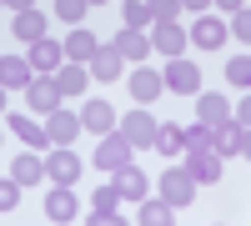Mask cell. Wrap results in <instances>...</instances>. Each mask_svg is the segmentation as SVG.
I'll return each instance as SVG.
<instances>
[{
    "instance_id": "cell-1",
    "label": "cell",
    "mask_w": 251,
    "mask_h": 226,
    "mask_svg": "<svg viewBox=\"0 0 251 226\" xmlns=\"http://www.w3.org/2000/svg\"><path fill=\"white\" fill-rule=\"evenodd\" d=\"M211 151H216V156H246V151H251L246 126H241V121H231V116L216 121V126H211Z\"/></svg>"
},
{
    "instance_id": "cell-2",
    "label": "cell",
    "mask_w": 251,
    "mask_h": 226,
    "mask_svg": "<svg viewBox=\"0 0 251 226\" xmlns=\"http://www.w3.org/2000/svg\"><path fill=\"white\" fill-rule=\"evenodd\" d=\"M196 191H201V186L186 176V166H166V171H161V201H171V206H191Z\"/></svg>"
},
{
    "instance_id": "cell-3",
    "label": "cell",
    "mask_w": 251,
    "mask_h": 226,
    "mask_svg": "<svg viewBox=\"0 0 251 226\" xmlns=\"http://www.w3.org/2000/svg\"><path fill=\"white\" fill-rule=\"evenodd\" d=\"M46 176H50V186H75L80 181V156L71 146H55L46 156Z\"/></svg>"
},
{
    "instance_id": "cell-4",
    "label": "cell",
    "mask_w": 251,
    "mask_h": 226,
    "mask_svg": "<svg viewBox=\"0 0 251 226\" xmlns=\"http://www.w3.org/2000/svg\"><path fill=\"white\" fill-rule=\"evenodd\" d=\"M161 86H166V91H176V96H196V91H201V71L191 66V60H181V55H176L171 66H166Z\"/></svg>"
},
{
    "instance_id": "cell-5",
    "label": "cell",
    "mask_w": 251,
    "mask_h": 226,
    "mask_svg": "<svg viewBox=\"0 0 251 226\" xmlns=\"http://www.w3.org/2000/svg\"><path fill=\"white\" fill-rule=\"evenodd\" d=\"M181 161H186V176H191L196 186H216L221 181V156L216 151H186Z\"/></svg>"
},
{
    "instance_id": "cell-6",
    "label": "cell",
    "mask_w": 251,
    "mask_h": 226,
    "mask_svg": "<svg viewBox=\"0 0 251 226\" xmlns=\"http://www.w3.org/2000/svg\"><path fill=\"white\" fill-rule=\"evenodd\" d=\"M121 136L131 141V151H136V146H151V141H156V116H146L141 106L126 111V116H121Z\"/></svg>"
},
{
    "instance_id": "cell-7",
    "label": "cell",
    "mask_w": 251,
    "mask_h": 226,
    "mask_svg": "<svg viewBox=\"0 0 251 226\" xmlns=\"http://www.w3.org/2000/svg\"><path fill=\"white\" fill-rule=\"evenodd\" d=\"M146 40H151V50H161V55H171V60H176V55H181L186 46H191V40H186V30L176 25V20H156V30L146 35Z\"/></svg>"
},
{
    "instance_id": "cell-8",
    "label": "cell",
    "mask_w": 251,
    "mask_h": 226,
    "mask_svg": "<svg viewBox=\"0 0 251 226\" xmlns=\"http://www.w3.org/2000/svg\"><path fill=\"white\" fill-rule=\"evenodd\" d=\"M40 126H46V141H55V146H71V141L80 136V116H75V111H60V106H55L46 121H40Z\"/></svg>"
},
{
    "instance_id": "cell-9",
    "label": "cell",
    "mask_w": 251,
    "mask_h": 226,
    "mask_svg": "<svg viewBox=\"0 0 251 226\" xmlns=\"http://www.w3.org/2000/svg\"><path fill=\"white\" fill-rule=\"evenodd\" d=\"M116 196L121 201H146V191H151V181H146V171L141 166H131V161H126V166H116Z\"/></svg>"
},
{
    "instance_id": "cell-10",
    "label": "cell",
    "mask_w": 251,
    "mask_h": 226,
    "mask_svg": "<svg viewBox=\"0 0 251 226\" xmlns=\"http://www.w3.org/2000/svg\"><path fill=\"white\" fill-rule=\"evenodd\" d=\"M126 161H131V141H126L121 131H106V136H100V146H96V166L116 171V166H126Z\"/></svg>"
},
{
    "instance_id": "cell-11",
    "label": "cell",
    "mask_w": 251,
    "mask_h": 226,
    "mask_svg": "<svg viewBox=\"0 0 251 226\" xmlns=\"http://www.w3.org/2000/svg\"><path fill=\"white\" fill-rule=\"evenodd\" d=\"M30 71L35 75H50V71H60V60H66V50H60L55 46V40H46V35H40V40H30Z\"/></svg>"
},
{
    "instance_id": "cell-12",
    "label": "cell",
    "mask_w": 251,
    "mask_h": 226,
    "mask_svg": "<svg viewBox=\"0 0 251 226\" xmlns=\"http://www.w3.org/2000/svg\"><path fill=\"white\" fill-rule=\"evenodd\" d=\"M121 50L116 46H106V40H100V46H96V55L86 60V66H91V80H121Z\"/></svg>"
},
{
    "instance_id": "cell-13",
    "label": "cell",
    "mask_w": 251,
    "mask_h": 226,
    "mask_svg": "<svg viewBox=\"0 0 251 226\" xmlns=\"http://www.w3.org/2000/svg\"><path fill=\"white\" fill-rule=\"evenodd\" d=\"M30 80H35L30 60H20V55H0V86H5V91H25Z\"/></svg>"
},
{
    "instance_id": "cell-14",
    "label": "cell",
    "mask_w": 251,
    "mask_h": 226,
    "mask_svg": "<svg viewBox=\"0 0 251 226\" xmlns=\"http://www.w3.org/2000/svg\"><path fill=\"white\" fill-rule=\"evenodd\" d=\"M46 216L50 221H75L80 216V201L71 196V186H50L46 191Z\"/></svg>"
},
{
    "instance_id": "cell-15",
    "label": "cell",
    "mask_w": 251,
    "mask_h": 226,
    "mask_svg": "<svg viewBox=\"0 0 251 226\" xmlns=\"http://www.w3.org/2000/svg\"><path fill=\"white\" fill-rule=\"evenodd\" d=\"M60 96H80V86H91V71L80 66V60H60V71L50 75Z\"/></svg>"
},
{
    "instance_id": "cell-16",
    "label": "cell",
    "mask_w": 251,
    "mask_h": 226,
    "mask_svg": "<svg viewBox=\"0 0 251 226\" xmlns=\"http://www.w3.org/2000/svg\"><path fill=\"white\" fill-rule=\"evenodd\" d=\"M116 111L106 106V100H86V106H80V126L86 131H96V136H106V131H116Z\"/></svg>"
},
{
    "instance_id": "cell-17",
    "label": "cell",
    "mask_w": 251,
    "mask_h": 226,
    "mask_svg": "<svg viewBox=\"0 0 251 226\" xmlns=\"http://www.w3.org/2000/svg\"><path fill=\"white\" fill-rule=\"evenodd\" d=\"M186 40L201 46V50H216L221 40H226V25H221L216 15H196V25H191V35H186Z\"/></svg>"
},
{
    "instance_id": "cell-18",
    "label": "cell",
    "mask_w": 251,
    "mask_h": 226,
    "mask_svg": "<svg viewBox=\"0 0 251 226\" xmlns=\"http://www.w3.org/2000/svg\"><path fill=\"white\" fill-rule=\"evenodd\" d=\"M25 96H30V111H40V116H50V111L60 106V91H55V80H50V75L30 80V86H25Z\"/></svg>"
},
{
    "instance_id": "cell-19",
    "label": "cell",
    "mask_w": 251,
    "mask_h": 226,
    "mask_svg": "<svg viewBox=\"0 0 251 226\" xmlns=\"http://www.w3.org/2000/svg\"><path fill=\"white\" fill-rule=\"evenodd\" d=\"M126 86H131V96H136V106H151V100L161 96V75L156 71H131V80H126Z\"/></svg>"
},
{
    "instance_id": "cell-20",
    "label": "cell",
    "mask_w": 251,
    "mask_h": 226,
    "mask_svg": "<svg viewBox=\"0 0 251 226\" xmlns=\"http://www.w3.org/2000/svg\"><path fill=\"white\" fill-rule=\"evenodd\" d=\"M96 46H100V40H96L86 25H75V30L66 35V46H60V50H66V60H80V66H86V60L96 55Z\"/></svg>"
},
{
    "instance_id": "cell-21",
    "label": "cell",
    "mask_w": 251,
    "mask_h": 226,
    "mask_svg": "<svg viewBox=\"0 0 251 226\" xmlns=\"http://www.w3.org/2000/svg\"><path fill=\"white\" fill-rule=\"evenodd\" d=\"M151 151L161 156V161H181V126H156V141H151Z\"/></svg>"
},
{
    "instance_id": "cell-22",
    "label": "cell",
    "mask_w": 251,
    "mask_h": 226,
    "mask_svg": "<svg viewBox=\"0 0 251 226\" xmlns=\"http://www.w3.org/2000/svg\"><path fill=\"white\" fill-rule=\"evenodd\" d=\"M10 30H15V40H40V35H46V15H40V10H15Z\"/></svg>"
},
{
    "instance_id": "cell-23",
    "label": "cell",
    "mask_w": 251,
    "mask_h": 226,
    "mask_svg": "<svg viewBox=\"0 0 251 226\" xmlns=\"http://www.w3.org/2000/svg\"><path fill=\"white\" fill-rule=\"evenodd\" d=\"M116 50H121L126 60H146V55H151V40H146V30H131V25H126L121 40H116Z\"/></svg>"
},
{
    "instance_id": "cell-24",
    "label": "cell",
    "mask_w": 251,
    "mask_h": 226,
    "mask_svg": "<svg viewBox=\"0 0 251 226\" xmlns=\"http://www.w3.org/2000/svg\"><path fill=\"white\" fill-rule=\"evenodd\" d=\"M226 116H231L226 96H201L196 100V121H201V126H216V121H226Z\"/></svg>"
},
{
    "instance_id": "cell-25",
    "label": "cell",
    "mask_w": 251,
    "mask_h": 226,
    "mask_svg": "<svg viewBox=\"0 0 251 226\" xmlns=\"http://www.w3.org/2000/svg\"><path fill=\"white\" fill-rule=\"evenodd\" d=\"M40 176H46V161H35V156H20L10 166V181H20V186H40Z\"/></svg>"
},
{
    "instance_id": "cell-26",
    "label": "cell",
    "mask_w": 251,
    "mask_h": 226,
    "mask_svg": "<svg viewBox=\"0 0 251 226\" xmlns=\"http://www.w3.org/2000/svg\"><path fill=\"white\" fill-rule=\"evenodd\" d=\"M10 121V131L25 141V146H46V126H40V121H30V116H5Z\"/></svg>"
},
{
    "instance_id": "cell-27",
    "label": "cell",
    "mask_w": 251,
    "mask_h": 226,
    "mask_svg": "<svg viewBox=\"0 0 251 226\" xmlns=\"http://www.w3.org/2000/svg\"><path fill=\"white\" fill-rule=\"evenodd\" d=\"M171 216H176L171 201H146L141 206V226H171Z\"/></svg>"
},
{
    "instance_id": "cell-28",
    "label": "cell",
    "mask_w": 251,
    "mask_h": 226,
    "mask_svg": "<svg viewBox=\"0 0 251 226\" xmlns=\"http://www.w3.org/2000/svg\"><path fill=\"white\" fill-rule=\"evenodd\" d=\"M226 80H236V86H241V91L251 86V55H246V50H241V55L231 60V66H226Z\"/></svg>"
},
{
    "instance_id": "cell-29",
    "label": "cell",
    "mask_w": 251,
    "mask_h": 226,
    "mask_svg": "<svg viewBox=\"0 0 251 226\" xmlns=\"http://www.w3.org/2000/svg\"><path fill=\"white\" fill-rule=\"evenodd\" d=\"M126 25H131V30H146V25H151V10H146V0H126Z\"/></svg>"
},
{
    "instance_id": "cell-30",
    "label": "cell",
    "mask_w": 251,
    "mask_h": 226,
    "mask_svg": "<svg viewBox=\"0 0 251 226\" xmlns=\"http://www.w3.org/2000/svg\"><path fill=\"white\" fill-rule=\"evenodd\" d=\"M146 10H151V20H176L181 0H146Z\"/></svg>"
},
{
    "instance_id": "cell-31",
    "label": "cell",
    "mask_w": 251,
    "mask_h": 226,
    "mask_svg": "<svg viewBox=\"0 0 251 226\" xmlns=\"http://www.w3.org/2000/svg\"><path fill=\"white\" fill-rule=\"evenodd\" d=\"M55 15H60V20H71V25H75V20L86 15V0H55Z\"/></svg>"
},
{
    "instance_id": "cell-32",
    "label": "cell",
    "mask_w": 251,
    "mask_h": 226,
    "mask_svg": "<svg viewBox=\"0 0 251 226\" xmlns=\"http://www.w3.org/2000/svg\"><path fill=\"white\" fill-rule=\"evenodd\" d=\"M20 206V181H0V211H15Z\"/></svg>"
},
{
    "instance_id": "cell-33",
    "label": "cell",
    "mask_w": 251,
    "mask_h": 226,
    "mask_svg": "<svg viewBox=\"0 0 251 226\" xmlns=\"http://www.w3.org/2000/svg\"><path fill=\"white\" fill-rule=\"evenodd\" d=\"M91 201H96V211H116V201H121V196H116V186H100Z\"/></svg>"
},
{
    "instance_id": "cell-34",
    "label": "cell",
    "mask_w": 251,
    "mask_h": 226,
    "mask_svg": "<svg viewBox=\"0 0 251 226\" xmlns=\"http://www.w3.org/2000/svg\"><path fill=\"white\" fill-rule=\"evenodd\" d=\"M231 35H236V40H246V35H251V15H246V10H236V20H231Z\"/></svg>"
},
{
    "instance_id": "cell-35",
    "label": "cell",
    "mask_w": 251,
    "mask_h": 226,
    "mask_svg": "<svg viewBox=\"0 0 251 226\" xmlns=\"http://www.w3.org/2000/svg\"><path fill=\"white\" fill-rule=\"evenodd\" d=\"M91 221H96V226H116V221H121V211H91Z\"/></svg>"
},
{
    "instance_id": "cell-36",
    "label": "cell",
    "mask_w": 251,
    "mask_h": 226,
    "mask_svg": "<svg viewBox=\"0 0 251 226\" xmlns=\"http://www.w3.org/2000/svg\"><path fill=\"white\" fill-rule=\"evenodd\" d=\"M206 5L211 0H181V10H196V15H206Z\"/></svg>"
},
{
    "instance_id": "cell-37",
    "label": "cell",
    "mask_w": 251,
    "mask_h": 226,
    "mask_svg": "<svg viewBox=\"0 0 251 226\" xmlns=\"http://www.w3.org/2000/svg\"><path fill=\"white\" fill-rule=\"evenodd\" d=\"M211 5H226V10L236 15V10H246V0H211Z\"/></svg>"
},
{
    "instance_id": "cell-38",
    "label": "cell",
    "mask_w": 251,
    "mask_h": 226,
    "mask_svg": "<svg viewBox=\"0 0 251 226\" xmlns=\"http://www.w3.org/2000/svg\"><path fill=\"white\" fill-rule=\"evenodd\" d=\"M10 10H35V0H5Z\"/></svg>"
},
{
    "instance_id": "cell-39",
    "label": "cell",
    "mask_w": 251,
    "mask_h": 226,
    "mask_svg": "<svg viewBox=\"0 0 251 226\" xmlns=\"http://www.w3.org/2000/svg\"><path fill=\"white\" fill-rule=\"evenodd\" d=\"M86 5H111V0H86Z\"/></svg>"
},
{
    "instance_id": "cell-40",
    "label": "cell",
    "mask_w": 251,
    "mask_h": 226,
    "mask_svg": "<svg viewBox=\"0 0 251 226\" xmlns=\"http://www.w3.org/2000/svg\"><path fill=\"white\" fill-rule=\"evenodd\" d=\"M0 111H5V86H0Z\"/></svg>"
},
{
    "instance_id": "cell-41",
    "label": "cell",
    "mask_w": 251,
    "mask_h": 226,
    "mask_svg": "<svg viewBox=\"0 0 251 226\" xmlns=\"http://www.w3.org/2000/svg\"><path fill=\"white\" fill-rule=\"evenodd\" d=\"M0 5H5V0H0Z\"/></svg>"
}]
</instances>
